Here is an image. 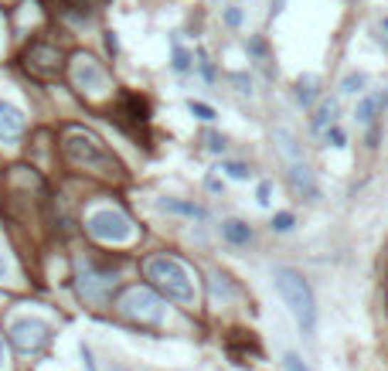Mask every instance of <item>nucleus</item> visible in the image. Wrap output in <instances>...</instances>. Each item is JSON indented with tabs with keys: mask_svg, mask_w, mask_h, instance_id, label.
<instances>
[{
	"mask_svg": "<svg viewBox=\"0 0 388 371\" xmlns=\"http://www.w3.org/2000/svg\"><path fill=\"white\" fill-rule=\"evenodd\" d=\"M225 21H229L232 28H238V24H242V11H238V7H229V11H225Z\"/></svg>",
	"mask_w": 388,
	"mask_h": 371,
	"instance_id": "nucleus-28",
	"label": "nucleus"
},
{
	"mask_svg": "<svg viewBox=\"0 0 388 371\" xmlns=\"http://www.w3.org/2000/svg\"><path fill=\"white\" fill-rule=\"evenodd\" d=\"M28 68L34 75H58L62 72V55L48 45H31L28 48Z\"/></svg>",
	"mask_w": 388,
	"mask_h": 371,
	"instance_id": "nucleus-9",
	"label": "nucleus"
},
{
	"mask_svg": "<svg viewBox=\"0 0 388 371\" xmlns=\"http://www.w3.org/2000/svg\"><path fill=\"white\" fill-rule=\"evenodd\" d=\"M0 368H4V348H0Z\"/></svg>",
	"mask_w": 388,
	"mask_h": 371,
	"instance_id": "nucleus-34",
	"label": "nucleus"
},
{
	"mask_svg": "<svg viewBox=\"0 0 388 371\" xmlns=\"http://www.w3.org/2000/svg\"><path fill=\"white\" fill-rule=\"evenodd\" d=\"M269 194H273V184H269V181H263V184H259V191H256V202L263 204H269Z\"/></svg>",
	"mask_w": 388,
	"mask_h": 371,
	"instance_id": "nucleus-27",
	"label": "nucleus"
},
{
	"mask_svg": "<svg viewBox=\"0 0 388 371\" xmlns=\"http://www.w3.org/2000/svg\"><path fill=\"white\" fill-rule=\"evenodd\" d=\"M290 187H293L296 198H307V202H317V198H320L317 177H313V170L307 167L303 160H293V164H290Z\"/></svg>",
	"mask_w": 388,
	"mask_h": 371,
	"instance_id": "nucleus-10",
	"label": "nucleus"
},
{
	"mask_svg": "<svg viewBox=\"0 0 388 371\" xmlns=\"http://www.w3.org/2000/svg\"><path fill=\"white\" fill-rule=\"evenodd\" d=\"M112 286H116V279L109 276V273H85L78 290H82L85 300H95V303H99V300H106V293L112 290Z\"/></svg>",
	"mask_w": 388,
	"mask_h": 371,
	"instance_id": "nucleus-12",
	"label": "nucleus"
},
{
	"mask_svg": "<svg viewBox=\"0 0 388 371\" xmlns=\"http://www.w3.org/2000/svg\"><path fill=\"white\" fill-rule=\"evenodd\" d=\"M147 276L154 279V286L160 293L174 300V303H194V283H191V273L177 263L174 256H154L147 263Z\"/></svg>",
	"mask_w": 388,
	"mask_h": 371,
	"instance_id": "nucleus-2",
	"label": "nucleus"
},
{
	"mask_svg": "<svg viewBox=\"0 0 388 371\" xmlns=\"http://www.w3.org/2000/svg\"><path fill=\"white\" fill-rule=\"evenodd\" d=\"M109 371H130V368H123V365H116V368H109Z\"/></svg>",
	"mask_w": 388,
	"mask_h": 371,
	"instance_id": "nucleus-33",
	"label": "nucleus"
},
{
	"mask_svg": "<svg viewBox=\"0 0 388 371\" xmlns=\"http://www.w3.org/2000/svg\"><path fill=\"white\" fill-rule=\"evenodd\" d=\"M273 283H276V290H280L283 303L293 313L296 327H300L307 338H313V330H317V303H313V290H310V283L303 279V273H296L290 266H280V269L273 273Z\"/></svg>",
	"mask_w": 388,
	"mask_h": 371,
	"instance_id": "nucleus-1",
	"label": "nucleus"
},
{
	"mask_svg": "<svg viewBox=\"0 0 388 371\" xmlns=\"http://www.w3.org/2000/svg\"><path fill=\"white\" fill-rule=\"evenodd\" d=\"M85 229L93 239L99 242H109V246H123L133 239V221L123 215V211H112V208H99L85 218Z\"/></svg>",
	"mask_w": 388,
	"mask_h": 371,
	"instance_id": "nucleus-4",
	"label": "nucleus"
},
{
	"mask_svg": "<svg viewBox=\"0 0 388 371\" xmlns=\"http://www.w3.org/2000/svg\"><path fill=\"white\" fill-rule=\"evenodd\" d=\"M324 140L334 147V150H344V147H347V133H344L341 126H330V130L324 133Z\"/></svg>",
	"mask_w": 388,
	"mask_h": 371,
	"instance_id": "nucleus-23",
	"label": "nucleus"
},
{
	"mask_svg": "<svg viewBox=\"0 0 388 371\" xmlns=\"http://www.w3.org/2000/svg\"><path fill=\"white\" fill-rule=\"evenodd\" d=\"M24 126H28L24 113L0 99V143H17L24 137Z\"/></svg>",
	"mask_w": 388,
	"mask_h": 371,
	"instance_id": "nucleus-11",
	"label": "nucleus"
},
{
	"mask_svg": "<svg viewBox=\"0 0 388 371\" xmlns=\"http://www.w3.org/2000/svg\"><path fill=\"white\" fill-rule=\"evenodd\" d=\"M78 355H82V361H85V368H89V371H95V361H93V351H89V348H85V344H82V348H78Z\"/></svg>",
	"mask_w": 388,
	"mask_h": 371,
	"instance_id": "nucleus-29",
	"label": "nucleus"
},
{
	"mask_svg": "<svg viewBox=\"0 0 388 371\" xmlns=\"http://www.w3.org/2000/svg\"><path fill=\"white\" fill-rule=\"evenodd\" d=\"M120 310L126 317L140 320V324H164V307L150 290H130V293L120 300Z\"/></svg>",
	"mask_w": 388,
	"mask_h": 371,
	"instance_id": "nucleus-6",
	"label": "nucleus"
},
{
	"mask_svg": "<svg viewBox=\"0 0 388 371\" xmlns=\"http://www.w3.org/2000/svg\"><path fill=\"white\" fill-rule=\"evenodd\" d=\"M382 45H385V51H388V41H382Z\"/></svg>",
	"mask_w": 388,
	"mask_h": 371,
	"instance_id": "nucleus-35",
	"label": "nucleus"
},
{
	"mask_svg": "<svg viewBox=\"0 0 388 371\" xmlns=\"http://www.w3.org/2000/svg\"><path fill=\"white\" fill-rule=\"evenodd\" d=\"M204 140H208V150H211V154H225V147H229V143H225V137H221V133H215V130H211Z\"/></svg>",
	"mask_w": 388,
	"mask_h": 371,
	"instance_id": "nucleus-26",
	"label": "nucleus"
},
{
	"mask_svg": "<svg viewBox=\"0 0 388 371\" xmlns=\"http://www.w3.org/2000/svg\"><path fill=\"white\" fill-rule=\"evenodd\" d=\"M187 113H191L194 120H204V123H211V120L218 116V113L208 106V103H194V99H187Z\"/></svg>",
	"mask_w": 388,
	"mask_h": 371,
	"instance_id": "nucleus-20",
	"label": "nucleus"
},
{
	"mask_svg": "<svg viewBox=\"0 0 388 371\" xmlns=\"http://www.w3.org/2000/svg\"><path fill=\"white\" fill-rule=\"evenodd\" d=\"M293 211H276V218H273V232H293Z\"/></svg>",
	"mask_w": 388,
	"mask_h": 371,
	"instance_id": "nucleus-22",
	"label": "nucleus"
},
{
	"mask_svg": "<svg viewBox=\"0 0 388 371\" xmlns=\"http://www.w3.org/2000/svg\"><path fill=\"white\" fill-rule=\"evenodd\" d=\"M283 368H286V371H310L303 361H300V355H293V351H286V355H283Z\"/></svg>",
	"mask_w": 388,
	"mask_h": 371,
	"instance_id": "nucleus-25",
	"label": "nucleus"
},
{
	"mask_svg": "<svg viewBox=\"0 0 388 371\" xmlns=\"http://www.w3.org/2000/svg\"><path fill=\"white\" fill-rule=\"evenodd\" d=\"M171 68L177 72V75H184V72H191V51H184V48L174 41V62H171Z\"/></svg>",
	"mask_w": 388,
	"mask_h": 371,
	"instance_id": "nucleus-19",
	"label": "nucleus"
},
{
	"mask_svg": "<svg viewBox=\"0 0 388 371\" xmlns=\"http://www.w3.org/2000/svg\"><path fill=\"white\" fill-rule=\"evenodd\" d=\"M106 51H109V55H116V51H120V41H116V34H106Z\"/></svg>",
	"mask_w": 388,
	"mask_h": 371,
	"instance_id": "nucleus-30",
	"label": "nucleus"
},
{
	"mask_svg": "<svg viewBox=\"0 0 388 371\" xmlns=\"http://www.w3.org/2000/svg\"><path fill=\"white\" fill-rule=\"evenodd\" d=\"M208 187H211V191H221V181H218L215 174H211V177H208Z\"/></svg>",
	"mask_w": 388,
	"mask_h": 371,
	"instance_id": "nucleus-31",
	"label": "nucleus"
},
{
	"mask_svg": "<svg viewBox=\"0 0 388 371\" xmlns=\"http://www.w3.org/2000/svg\"><path fill=\"white\" fill-rule=\"evenodd\" d=\"M157 208H160V211H167V215L191 218V221H204V218H208V211H204L201 204L181 202V198H160V202H157Z\"/></svg>",
	"mask_w": 388,
	"mask_h": 371,
	"instance_id": "nucleus-13",
	"label": "nucleus"
},
{
	"mask_svg": "<svg viewBox=\"0 0 388 371\" xmlns=\"http://www.w3.org/2000/svg\"><path fill=\"white\" fill-rule=\"evenodd\" d=\"M0 279H7V263H4V252H0Z\"/></svg>",
	"mask_w": 388,
	"mask_h": 371,
	"instance_id": "nucleus-32",
	"label": "nucleus"
},
{
	"mask_svg": "<svg viewBox=\"0 0 388 371\" xmlns=\"http://www.w3.org/2000/svg\"><path fill=\"white\" fill-rule=\"evenodd\" d=\"M365 82H368V78H365V72H351V75L341 82V93H344V95L365 93Z\"/></svg>",
	"mask_w": 388,
	"mask_h": 371,
	"instance_id": "nucleus-18",
	"label": "nucleus"
},
{
	"mask_svg": "<svg viewBox=\"0 0 388 371\" xmlns=\"http://www.w3.org/2000/svg\"><path fill=\"white\" fill-rule=\"evenodd\" d=\"M221 170H225L229 177H235V181H246L248 177V164H242V160H225Z\"/></svg>",
	"mask_w": 388,
	"mask_h": 371,
	"instance_id": "nucleus-21",
	"label": "nucleus"
},
{
	"mask_svg": "<svg viewBox=\"0 0 388 371\" xmlns=\"http://www.w3.org/2000/svg\"><path fill=\"white\" fill-rule=\"evenodd\" d=\"M317 85H320V78L317 75H300L296 78V99H300V106H313V99H317Z\"/></svg>",
	"mask_w": 388,
	"mask_h": 371,
	"instance_id": "nucleus-16",
	"label": "nucleus"
},
{
	"mask_svg": "<svg viewBox=\"0 0 388 371\" xmlns=\"http://www.w3.org/2000/svg\"><path fill=\"white\" fill-rule=\"evenodd\" d=\"M11 340H14L17 351H24V355H34V351H41L48 340H51V327L45 320H38V317H17L11 320Z\"/></svg>",
	"mask_w": 388,
	"mask_h": 371,
	"instance_id": "nucleus-5",
	"label": "nucleus"
},
{
	"mask_svg": "<svg viewBox=\"0 0 388 371\" xmlns=\"http://www.w3.org/2000/svg\"><path fill=\"white\" fill-rule=\"evenodd\" d=\"M385 28H388V17H385Z\"/></svg>",
	"mask_w": 388,
	"mask_h": 371,
	"instance_id": "nucleus-36",
	"label": "nucleus"
},
{
	"mask_svg": "<svg viewBox=\"0 0 388 371\" xmlns=\"http://www.w3.org/2000/svg\"><path fill=\"white\" fill-rule=\"evenodd\" d=\"M388 106V93H374V95H365L361 103H357L355 109V116H357V123H365V126H374V120H378V113Z\"/></svg>",
	"mask_w": 388,
	"mask_h": 371,
	"instance_id": "nucleus-14",
	"label": "nucleus"
},
{
	"mask_svg": "<svg viewBox=\"0 0 388 371\" xmlns=\"http://www.w3.org/2000/svg\"><path fill=\"white\" fill-rule=\"evenodd\" d=\"M337 120V99H324L320 109H317V116H313V130L317 133H327V126Z\"/></svg>",
	"mask_w": 388,
	"mask_h": 371,
	"instance_id": "nucleus-17",
	"label": "nucleus"
},
{
	"mask_svg": "<svg viewBox=\"0 0 388 371\" xmlns=\"http://www.w3.org/2000/svg\"><path fill=\"white\" fill-rule=\"evenodd\" d=\"M75 85L78 89H85V93H106L109 89V75L103 72V65L95 62V58H89V55H78L75 58Z\"/></svg>",
	"mask_w": 388,
	"mask_h": 371,
	"instance_id": "nucleus-7",
	"label": "nucleus"
},
{
	"mask_svg": "<svg viewBox=\"0 0 388 371\" xmlns=\"http://www.w3.org/2000/svg\"><path fill=\"white\" fill-rule=\"evenodd\" d=\"M65 154L72 164L85 170H95V174H120V160L109 154L106 147L93 137V133H82V130H68L65 133Z\"/></svg>",
	"mask_w": 388,
	"mask_h": 371,
	"instance_id": "nucleus-3",
	"label": "nucleus"
},
{
	"mask_svg": "<svg viewBox=\"0 0 388 371\" xmlns=\"http://www.w3.org/2000/svg\"><path fill=\"white\" fill-rule=\"evenodd\" d=\"M198 68H201V75H204V82H215V65L208 62V55L204 51H198Z\"/></svg>",
	"mask_w": 388,
	"mask_h": 371,
	"instance_id": "nucleus-24",
	"label": "nucleus"
},
{
	"mask_svg": "<svg viewBox=\"0 0 388 371\" xmlns=\"http://www.w3.org/2000/svg\"><path fill=\"white\" fill-rule=\"evenodd\" d=\"M221 235H225V242H232V246H248V242H252V229H248L246 221H238V218L221 221Z\"/></svg>",
	"mask_w": 388,
	"mask_h": 371,
	"instance_id": "nucleus-15",
	"label": "nucleus"
},
{
	"mask_svg": "<svg viewBox=\"0 0 388 371\" xmlns=\"http://www.w3.org/2000/svg\"><path fill=\"white\" fill-rule=\"evenodd\" d=\"M116 120L123 126H143L150 120V106L147 99L137 93H120V103H116Z\"/></svg>",
	"mask_w": 388,
	"mask_h": 371,
	"instance_id": "nucleus-8",
	"label": "nucleus"
}]
</instances>
